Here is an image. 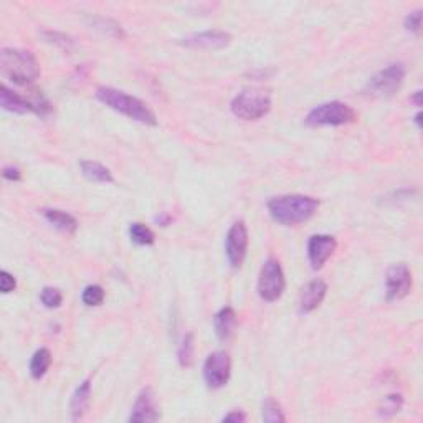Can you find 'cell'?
Segmentation results:
<instances>
[{
    "mask_svg": "<svg viewBox=\"0 0 423 423\" xmlns=\"http://www.w3.org/2000/svg\"><path fill=\"white\" fill-rule=\"evenodd\" d=\"M321 202L315 197L301 194L280 195L268 202V212L276 224L285 227H296L315 217Z\"/></svg>",
    "mask_w": 423,
    "mask_h": 423,
    "instance_id": "1",
    "label": "cell"
},
{
    "mask_svg": "<svg viewBox=\"0 0 423 423\" xmlns=\"http://www.w3.org/2000/svg\"><path fill=\"white\" fill-rule=\"evenodd\" d=\"M96 98L104 106L120 113L122 116L129 117V120L145 126H157L156 113L143 99L131 96V94L124 93V91L111 88V86H99L96 89Z\"/></svg>",
    "mask_w": 423,
    "mask_h": 423,
    "instance_id": "2",
    "label": "cell"
},
{
    "mask_svg": "<svg viewBox=\"0 0 423 423\" xmlns=\"http://www.w3.org/2000/svg\"><path fill=\"white\" fill-rule=\"evenodd\" d=\"M0 71L13 85L29 86L38 80L40 63L29 50L3 48L0 52Z\"/></svg>",
    "mask_w": 423,
    "mask_h": 423,
    "instance_id": "3",
    "label": "cell"
},
{
    "mask_svg": "<svg viewBox=\"0 0 423 423\" xmlns=\"http://www.w3.org/2000/svg\"><path fill=\"white\" fill-rule=\"evenodd\" d=\"M271 94L266 89H245L231 99L234 116L243 121H258L271 111Z\"/></svg>",
    "mask_w": 423,
    "mask_h": 423,
    "instance_id": "4",
    "label": "cell"
},
{
    "mask_svg": "<svg viewBox=\"0 0 423 423\" xmlns=\"http://www.w3.org/2000/svg\"><path fill=\"white\" fill-rule=\"evenodd\" d=\"M357 120V111L343 101L322 103L313 108L304 117V122L309 127H326V126H345Z\"/></svg>",
    "mask_w": 423,
    "mask_h": 423,
    "instance_id": "5",
    "label": "cell"
},
{
    "mask_svg": "<svg viewBox=\"0 0 423 423\" xmlns=\"http://www.w3.org/2000/svg\"><path fill=\"white\" fill-rule=\"evenodd\" d=\"M286 288V278L283 268L276 258H268L263 263L260 276H258V294L263 301L275 303L283 296Z\"/></svg>",
    "mask_w": 423,
    "mask_h": 423,
    "instance_id": "6",
    "label": "cell"
},
{
    "mask_svg": "<svg viewBox=\"0 0 423 423\" xmlns=\"http://www.w3.org/2000/svg\"><path fill=\"white\" fill-rule=\"evenodd\" d=\"M407 76V66L403 63H392L384 70L377 71L369 80L366 91L372 96L389 98L402 88L403 80Z\"/></svg>",
    "mask_w": 423,
    "mask_h": 423,
    "instance_id": "7",
    "label": "cell"
},
{
    "mask_svg": "<svg viewBox=\"0 0 423 423\" xmlns=\"http://www.w3.org/2000/svg\"><path fill=\"white\" fill-rule=\"evenodd\" d=\"M231 375L230 356L224 351H215L203 364V380L208 389H222L229 384Z\"/></svg>",
    "mask_w": 423,
    "mask_h": 423,
    "instance_id": "8",
    "label": "cell"
},
{
    "mask_svg": "<svg viewBox=\"0 0 423 423\" xmlns=\"http://www.w3.org/2000/svg\"><path fill=\"white\" fill-rule=\"evenodd\" d=\"M248 252V229L245 222H235L230 227L225 238V253L229 258L230 266L234 270H240L243 266Z\"/></svg>",
    "mask_w": 423,
    "mask_h": 423,
    "instance_id": "9",
    "label": "cell"
},
{
    "mask_svg": "<svg viewBox=\"0 0 423 423\" xmlns=\"http://www.w3.org/2000/svg\"><path fill=\"white\" fill-rule=\"evenodd\" d=\"M412 271L406 263L392 265L385 273V298L389 303L406 298L412 291Z\"/></svg>",
    "mask_w": 423,
    "mask_h": 423,
    "instance_id": "10",
    "label": "cell"
},
{
    "mask_svg": "<svg viewBox=\"0 0 423 423\" xmlns=\"http://www.w3.org/2000/svg\"><path fill=\"white\" fill-rule=\"evenodd\" d=\"M159 418H161V408H159L156 394L152 387H144L136 397L133 410L127 420L131 423H151L157 422Z\"/></svg>",
    "mask_w": 423,
    "mask_h": 423,
    "instance_id": "11",
    "label": "cell"
},
{
    "mask_svg": "<svg viewBox=\"0 0 423 423\" xmlns=\"http://www.w3.org/2000/svg\"><path fill=\"white\" fill-rule=\"evenodd\" d=\"M179 43L182 47L194 50H222L231 43V35L224 30H206L184 36L179 40Z\"/></svg>",
    "mask_w": 423,
    "mask_h": 423,
    "instance_id": "12",
    "label": "cell"
},
{
    "mask_svg": "<svg viewBox=\"0 0 423 423\" xmlns=\"http://www.w3.org/2000/svg\"><path fill=\"white\" fill-rule=\"evenodd\" d=\"M336 248H338V242L333 235H313L308 242V260L313 270H321L333 257Z\"/></svg>",
    "mask_w": 423,
    "mask_h": 423,
    "instance_id": "13",
    "label": "cell"
},
{
    "mask_svg": "<svg viewBox=\"0 0 423 423\" xmlns=\"http://www.w3.org/2000/svg\"><path fill=\"white\" fill-rule=\"evenodd\" d=\"M327 294V285L322 280H313L299 293V313L308 315L321 306Z\"/></svg>",
    "mask_w": 423,
    "mask_h": 423,
    "instance_id": "14",
    "label": "cell"
},
{
    "mask_svg": "<svg viewBox=\"0 0 423 423\" xmlns=\"http://www.w3.org/2000/svg\"><path fill=\"white\" fill-rule=\"evenodd\" d=\"M0 104H2V108L6 111L13 113V115H29V113H34L29 98L15 93L7 85L0 86Z\"/></svg>",
    "mask_w": 423,
    "mask_h": 423,
    "instance_id": "15",
    "label": "cell"
},
{
    "mask_svg": "<svg viewBox=\"0 0 423 423\" xmlns=\"http://www.w3.org/2000/svg\"><path fill=\"white\" fill-rule=\"evenodd\" d=\"M91 402V380L86 379L76 387L70 400V415L71 420L78 422L85 417Z\"/></svg>",
    "mask_w": 423,
    "mask_h": 423,
    "instance_id": "16",
    "label": "cell"
},
{
    "mask_svg": "<svg viewBox=\"0 0 423 423\" xmlns=\"http://www.w3.org/2000/svg\"><path fill=\"white\" fill-rule=\"evenodd\" d=\"M42 215L50 225H53L55 229L63 231L66 235H75L78 230V220L65 210L60 208H43Z\"/></svg>",
    "mask_w": 423,
    "mask_h": 423,
    "instance_id": "17",
    "label": "cell"
},
{
    "mask_svg": "<svg viewBox=\"0 0 423 423\" xmlns=\"http://www.w3.org/2000/svg\"><path fill=\"white\" fill-rule=\"evenodd\" d=\"M238 316H236L235 309L230 306L222 308L220 311L213 316V327H215V334L220 340H229L234 334Z\"/></svg>",
    "mask_w": 423,
    "mask_h": 423,
    "instance_id": "18",
    "label": "cell"
},
{
    "mask_svg": "<svg viewBox=\"0 0 423 423\" xmlns=\"http://www.w3.org/2000/svg\"><path fill=\"white\" fill-rule=\"evenodd\" d=\"M80 169H81V174H83L85 179L89 182H94V184H113V182H115L113 172L109 171L106 166H103V164H99V162L81 161Z\"/></svg>",
    "mask_w": 423,
    "mask_h": 423,
    "instance_id": "19",
    "label": "cell"
},
{
    "mask_svg": "<svg viewBox=\"0 0 423 423\" xmlns=\"http://www.w3.org/2000/svg\"><path fill=\"white\" fill-rule=\"evenodd\" d=\"M50 366H52V352L45 347L38 349L30 361L29 371H30L31 379H35V380L42 379V377H45V374L48 372Z\"/></svg>",
    "mask_w": 423,
    "mask_h": 423,
    "instance_id": "20",
    "label": "cell"
},
{
    "mask_svg": "<svg viewBox=\"0 0 423 423\" xmlns=\"http://www.w3.org/2000/svg\"><path fill=\"white\" fill-rule=\"evenodd\" d=\"M129 238L133 240L136 245H139V247H151V245L156 243V235H154V231L149 229L148 225L139 224V222L131 224Z\"/></svg>",
    "mask_w": 423,
    "mask_h": 423,
    "instance_id": "21",
    "label": "cell"
},
{
    "mask_svg": "<svg viewBox=\"0 0 423 423\" xmlns=\"http://www.w3.org/2000/svg\"><path fill=\"white\" fill-rule=\"evenodd\" d=\"M261 418H263V422H266V423H285L286 422V415H285L283 408H281L280 403L271 397L263 400Z\"/></svg>",
    "mask_w": 423,
    "mask_h": 423,
    "instance_id": "22",
    "label": "cell"
},
{
    "mask_svg": "<svg viewBox=\"0 0 423 423\" xmlns=\"http://www.w3.org/2000/svg\"><path fill=\"white\" fill-rule=\"evenodd\" d=\"M27 98H29V101L31 104V109H34V113L36 116L48 117L53 113L52 103L48 101V98L45 96L42 91H38V89L30 91L29 96H27Z\"/></svg>",
    "mask_w": 423,
    "mask_h": 423,
    "instance_id": "23",
    "label": "cell"
},
{
    "mask_svg": "<svg viewBox=\"0 0 423 423\" xmlns=\"http://www.w3.org/2000/svg\"><path fill=\"white\" fill-rule=\"evenodd\" d=\"M194 334L187 333L182 338L179 349H177V359H179V364L182 367H190L194 364Z\"/></svg>",
    "mask_w": 423,
    "mask_h": 423,
    "instance_id": "24",
    "label": "cell"
},
{
    "mask_svg": "<svg viewBox=\"0 0 423 423\" xmlns=\"http://www.w3.org/2000/svg\"><path fill=\"white\" fill-rule=\"evenodd\" d=\"M91 24H93L94 29L101 30L103 34H106L109 36H115V38L122 40L126 36L124 30H122V27L117 24V22L111 20V18L106 17H94L93 20H91Z\"/></svg>",
    "mask_w": 423,
    "mask_h": 423,
    "instance_id": "25",
    "label": "cell"
},
{
    "mask_svg": "<svg viewBox=\"0 0 423 423\" xmlns=\"http://www.w3.org/2000/svg\"><path fill=\"white\" fill-rule=\"evenodd\" d=\"M403 397L400 394H390L382 400V406L379 407V413L382 417H392L402 410Z\"/></svg>",
    "mask_w": 423,
    "mask_h": 423,
    "instance_id": "26",
    "label": "cell"
},
{
    "mask_svg": "<svg viewBox=\"0 0 423 423\" xmlns=\"http://www.w3.org/2000/svg\"><path fill=\"white\" fill-rule=\"evenodd\" d=\"M43 38H45V42L52 43V45H55V47H58L62 50H66V52H71L73 47H75V40H73L70 35L62 34V31L45 30Z\"/></svg>",
    "mask_w": 423,
    "mask_h": 423,
    "instance_id": "27",
    "label": "cell"
},
{
    "mask_svg": "<svg viewBox=\"0 0 423 423\" xmlns=\"http://www.w3.org/2000/svg\"><path fill=\"white\" fill-rule=\"evenodd\" d=\"M81 299H83L85 306H89V308L101 306L104 301V289L99 285L86 286L83 289V294H81Z\"/></svg>",
    "mask_w": 423,
    "mask_h": 423,
    "instance_id": "28",
    "label": "cell"
},
{
    "mask_svg": "<svg viewBox=\"0 0 423 423\" xmlns=\"http://www.w3.org/2000/svg\"><path fill=\"white\" fill-rule=\"evenodd\" d=\"M40 301H42V304L47 309H57L62 306L63 294L58 288L47 286V288H43L42 293H40Z\"/></svg>",
    "mask_w": 423,
    "mask_h": 423,
    "instance_id": "29",
    "label": "cell"
},
{
    "mask_svg": "<svg viewBox=\"0 0 423 423\" xmlns=\"http://www.w3.org/2000/svg\"><path fill=\"white\" fill-rule=\"evenodd\" d=\"M403 25H406V29L408 31H412V34L420 35L422 30V10H415L412 13H408L406 17V22H403Z\"/></svg>",
    "mask_w": 423,
    "mask_h": 423,
    "instance_id": "30",
    "label": "cell"
},
{
    "mask_svg": "<svg viewBox=\"0 0 423 423\" xmlns=\"http://www.w3.org/2000/svg\"><path fill=\"white\" fill-rule=\"evenodd\" d=\"M17 288V280L13 278V275L10 273L2 270L0 271V291H2L3 294L12 293V291H15Z\"/></svg>",
    "mask_w": 423,
    "mask_h": 423,
    "instance_id": "31",
    "label": "cell"
},
{
    "mask_svg": "<svg viewBox=\"0 0 423 423\" xmlns=\"http://www.w3.org/2000/svg\"><path fill=\"white\" fill-rule=\"evenodd\" d=\"M2 177L8 182H20L22 180V171L17 166H6L2 171Z\"/></svg>",
    "mask_w": 423,
    "mask_h": 423,
    "instance_id": "32",
    "label": "cell"
},
{
    "mask_svg": "<svg viewBox=\"0 0 423 423\" xmlns=\"http://www.w3.org/2000/svg\"><path fill=\"white\" fill-rule=\"evenodd\" d=\"M245 420H247V413L243 410H231L222 418V422H231V423H243Z\"/></svg>",
    "mask_w": 423,
    "mask_h": 423,
    "instance_id": "33",
    "label": "cell"
},
{
    "mask_svg": "<svg viewBox=\"0 0 423 423\" xmlns=\"http://www.w3.org/2000/svg\"><path fill=\"white\" fill-rule=\"evenodd\" d=\"M156 224H159L161 227H169L172 224V217L169 213H161V215L156 217Z\"/></svg>",
    "mask_w": 423,
    "mask_h": 423,
    "instance_id": "34",
    "label": "cell"
},
{
    "mask_svg": "<svg viewBox=\"0 0 423 423\" xmlns=\"http://www.w3.org/2000/svg\"><path fill=\"white\" fill-rule=\"evenodd\" d=\"M422 94H423L422 91L418 89V91H415V94H413V96H412V101L415 103V106H418V108L422 106Z\"/></svg>",
    "mask_w": 423,
    "mask_h": 423,
    "instance_id": "35",
    "label": "cell"
},
{
    "mask_svg": "<svg viewBox=\"0 0 423 423\" xmlns=\"http://www.w3.org/2000/svg\"><path fill=\"white\" fill-rule=\"evenodd\" d=\"M415 122H417V126H418V127H422V113H420V111L417 113V116H415Z\"/></svg>",
    "mask_w": 423,
    "mask_h": 423,
    "instance_id": "36",
    "label": "cell"
}]
</instances>
